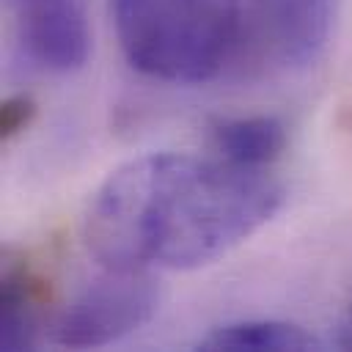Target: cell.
<instances>
[{
  "label": "cell",
  "instance_id": "5b68a950",
  "mask_svg": "<svg viewBox=\"0 0 352 352\" xmlns=\"http://www.w3.org/2000/svg\"><path fill=\"white\" fill-rule=\"evenodd\" d=\"M19 41L30 60L55 74L85 66L91 22L85 0H14Z\"/></svg>",
  "mask_w": 352,
  "mask_h": 352
},
{
  "label": "cell",
  "instance_id": "8992f818",
  "mask_svg": "<svg viewBox=\"0 0 352 352\" xmlns=\"http://www.w3.org/2000/svg\"><path fill=\"white\" fill-rule=\"evenodd\" d=\"M47 305L44 280L22 261L6 258L0 283V344L3 349H33L41 336Z\"/></svg>",
  "mask_w": 352,
  "mask_h": 352
},
{
  "label": "cell",
  "instance_id": "9c48e42d",
  "mask_svg": "<svg viewBox=\"0 0 352 352\" xmlns=\"http://www.w3.org/2000/svg\"><path fill=\"white\" fill-rule=\"evenodd\" d=\"M36 118V102L28 94H14L6 96L0 104V138L11 140L19 132H25Z\"/></svg>",
  "mask_w": 352,
  "mask_h": 352
},
{
  "label": "cell",
  "instance_id": "ba28073f",
  "mask_svg": "<svg viewBox=\"0 0 352 352\" xmlns=\"http://www.w3.org/2000/svg\"><path fill=\"white\" fill-rule=\"evenodd\" d=\"M319 338L292 322L278 319H245L228 322L209 330L198 349L212 352H300V349H319Z\"/></svg>",
  "mask_w": 352,
  "mask_h": 352
},
{
  "label": "cell",
  "instance_id": "7a4b0ae2",
  "mask_svg": "<svg viewBox=\"0 0 352 352\" xmlns=\"http://www.w3.org/2000/svg\"><path fill=\"white\" fill-rule=\"evenodd\" d=\"M132 69L162 82H206L239 47L242 0H110Z\"/></svg>",
  "mask_w": 352,
  "mask_h": 352
},
{
  "label": "cell",
  "instance_id": "30bf717a",
  "mask_svg": "<svg viewBox=\"0 0 352 352\" xmlns=\"http://www.w3.org/2000/svg\"><path fill=\"white\" fill-rule=\"evenodd\" d=\"M336 344H338L341 349H352V305L346 308V314H344V316H341V322H338Z\"/></svg>",
  "mask_w": 352,
  "mask_h": 352
},
{
  "label": "cell",
  "instance_id": "277c9868",
  "mask_svg": "<svg viewBox=\"0 0 352 352\" xmlns=\"http://www.w3.org/2000/svg\"><path fill=\"white\" fill-rule=\"evenodd\" d=\"M336 6L338 0H253L245 30L272 66L305 69L330 38Z\"/></svg>",
  "mask_w": 352,
  "mask_h": 352
},
{
  "label": "cell",
  "instance_id": "52a82bcc",
  "mask_svg": "<svg viewBox=\"0 0 352 352\" xmlns=\"http://www.w3.org/2000/svg\"><path fill=\"white\" fill-rule=\"evenodd\" d=\"M209 154L253 170H270V165L286 148V126L275 116H236L209 126Z\"/></svg>",
  "mask_w": 352,
  "mask_h": 352
},
{
  "label": "cell",
  "instance_id": "3957f363",
  "mask_svg": "<svg viewBox=\"0 0 352 352\" xmlns=\"http://www.w3.org/2000/svg\"><path fill=\"white\" fill-rule=\"evenodd\" d=\"M160 280L140 267H104L58 314L52 338L69 349H96L126 338L154 319Z\"/></svg>",
  "mask_w": 352,
  "mask_h": 352
},
{
  "label": "cell",
  "instance_id": "6da1fadb",
  "mask_svg": "<svg viewBox=\"0 0 352 352\" xmlns=\"http://www.w3.org/2000/svg\"><path fill=\"white\" fill-rule=\"evenodd\" d=\"M283 204L267 170L214 154H146L94 192L85 242L104 267L195 270L256 234Z\"/></svg>",
  "mask_w": 352,
  "mask_h": 352
}]
</instances>
